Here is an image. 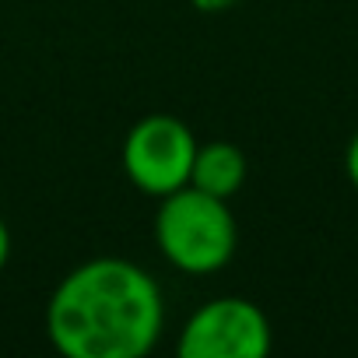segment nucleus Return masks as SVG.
<instances>
[{"mask_svg":"<svg viewBox=\"0 0 358 358\" xmlns=\"http://www.w3.org/2000/svg\"><path fill=\"white\" fill-rule=\"evenodd\" d=\"M344 172H348V179H351V187L358 190V130H355L351 141H348V151H344Z\"/></svg>","mask_w":358,"mask_h":358,"instance_id":"6","label":"nucleus"},{"mask_svg":"<svg viewBox=\"0 0 358 358\" xmlns=\"http://www.w3.org/2000/svg\"><path fill=\"white\" fill-rule=\"evenodd\" d=\"M274 344L267 313L243 299L222 295L194 309L176 337L179 358H264Z\"/></svg>","mask_w":358,"mask_h":358,"instance_id":"4","label":"nucleus"},{"mask_svg":"<svg viewBox=\"0 0 358 358\" xmlns=\"http://www.w3.org/2000/svg\"><path fill=\"white\" fill-rule=\"evenodd\" d=\"M190 4L197 11H204V15H215V11H229V8L243 4V0H190Z\"/></svg>","mask_w":358,"mask_h":358,"instance_id":"7","label":"nucleus"},{"mask_svg":"<svg viewBox=\"0 0 358 358\" xmlns=\"http://www.w3.org/2000/svg\"><path fill=\"white\" fill-rule=\"evenodd\" d=\"M197 137L194 130L169 113L141 116L127 137H123V172L130 187L148 197H169L172 190L190 183L194 158H197Z\"/></svg>","mask_w":358,"mask_h":358,"instance_id":"3","label":"nucleus"},{"mask_svg":"<svg viewBox=\"0 0 358 358\" xmlns=\"http://www.w3.org/2000/svg\"><path fill=\"white\" fill-rule=\"evenodd\" d=\"M8 260H11V229H8L4 218H0V274H4Z\"/></svg>","mask_w":358,"mask_h":358,"instance_id":"8","label":"nucleus"},{"mask_svg":"<svg viewBox=\"0 0 358 358\" xmlns=\"http://www.w3.org/2000/svg\"><path fill=\"white\" fill-rule=\"evenodd\" d=\"M246 176H250V162H246L239 144H232V141H208V144L197 148L190 187H197L204 194H215L222 201H232L246 187Z\"/></svg>","mask_w":358,"mask_h":358,"instance_id":"5","label":"nucleus"},{"mask_svg":"<svg viewBox=\"0 0 358 358\" xmlns=\"http://www.w3.org/2000/svg\"><path fill=\"white\" fill-rule=\"evenodd\" d=\"M151 232L165 264L190 278L225 271L239 246V225L229 201L190 183L172 190L169 197H158Z\"/></svg>","mask_w":358,"mask_h":358,"instance_id":"2","label":"nucleus"},{"mask_svg":"<svg viewBox=\"0 0 358 358\" xmlns=\"http://www.w3.org/2000/svg\"><path fill=\"white\" fill-rule=\"evenodd\" d=\"M43 323L64 358H144L162 341L165 299L141 264L92 257L60 278Z\"/></svg>","mask_w":358,"mask_h":358,"instance_id":"1","label":"nucleus"}]
</instances>
